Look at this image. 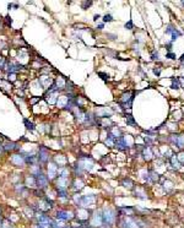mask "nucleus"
Listing matches in <instances>:
<instances>
[{
    "mask_svg": "<svg viewBox=\"0 0 184 228\" xmlns=\"http://www.w3.org/2000/svg\"><path fill=\"white\" fill-rule=\"evenodd\" d=\"M102 217H103V225L102 226H104L107 228H111L112 225L115 222L117 216L111 208H106L104 211H102Z\"/></svg>",
    "mask_w": 184,
    "mask_h": 228,
    "instance_id": "f257e3e1",
    "label": "nucleus"
},
{
    "mask_svg": "<svg viewBox=\"0 0 184 228\" xmlns=\"http://www.w3.org/2000/svg\"><path fill=\"white\" fill-rule=\"evenodd\" d=\"M76 166L80 167L84 172L85 171H90V169H92V167H93V160L91 158V157H88V156H81Z\"/></svg>",
    "mask_w": 184,
    "mask_h": 228,
    "instance_id": "f03ea898",
    "label": "nucleus"
},
{
    "mask_svg": "<svg viewBox=\"0 0 184 228\" xmlns=\"http://www.w3.org/2000/svg\"><path fill=\"white\" fill-rule=\"evenodd\" d=\"M37 160L41 163H47L49 160V151L44 146H39L38 147V153H37Z\"/></svg>",
    "mask_w": 184,
    "mask_h": 228,
    "instance_id": "7ed1b4c3",
    "label": "nucleus"
},
{
    "mask_svg": "<svg viewBox=\"0 0 184 228\" xmlns=\"http://www.w3.org/2000/svg\"><path fill=\"white\" fill-rule=\"evenodd\" d=\"M90 223H91V227H102L103 217H102V211H101V210H97V211L92 215Z\"/></svg>",
    "mask_w": 184,
    "mask_h": 228,
    "instance_id": "20e7f679",
    "label": "nucleus"
},
{
    "mask_svg": "<svg viewBox=\"0 0 184 228\" xmlns=\"http://www.w3.org/2000/svg\"><path fill=\"white\" fill-rule=\"evenodd\" d=\"M36 182H37V188L41 189V190H43V189H45L47 186H48L49 179H48V177H47L44 173H42V174H39L38 177L36 178Z\"/></svg>",
    "mask_w": 184,
    "mask_h": 228,
    "instance_id": "39448f33",
    "label": "nucleus"
},
{
    "mask_svg": "<svg viewBox=\"0 0 184 228\" xmlns=\"http://www.w3.org/2000/svg\"><path fill=\"white\" fill-rule=\"evenodd\" d=\"M91 211H88V208H84V207H81L79 208V211H78V215L75 216L76 218L79 220V222H81V223H85V222L90 218V215Z\"/></svg>",
    "mask_w": 184,
    "mask_h": 228,
    "instance_id": "423d86ee",
    "label": "nucleus"
},
{
    "mask_svg": "<svg viewBox=\"0 0 184 228\" xmlns=\"http://www.w3.org/2000/svg\"><path fill=\"white\" fill-rule=\"evenodd\" d=\"M133 99H134V93L132 91H129V92H125L124 95L122 96L120 98V103L123 104V106H125V108H130L132 107V102H133Z\"/></svg>",
    "mask_w": 184,
    "mask_h": 228,
    "instance_id": "0eeeda50",
    "label": "nucleus"
},
{
    "mask_svg": "<svg viewBox=\"0 0 184 228\" xmlns=\"http://www.w3.org/2000/svg\"><path fill=\"white\" fill-rule=\"evenodd\" d=\"M11 163L16 167H25V165H26L25 157H23V155L15 153V155L11 156Z\"/></svg>",
    "mask_w": 184,
    "mask_h": 228,
    "instance_id": "6e6552de",
    "label": "nucleus"
},
{
    "mask_svg": "<svg viewBox=\"0 0 184 228\" xmlns=\"http://www.w3.org/2000/svg\"><path fill=\"white\" fill-rule=\"evenodd\" d=\"M94 201H96V196H93V195H88V196H82L81 197V202H80V206L81 207H85L87 208L88 206H91L94 204Z\"/></svg>",
    "mask_w": 184,
    "mask_h": 228,
    "instance_id": "1a4fd4ad",
    "label": "nucleus"
},
{
    "mask_svg": "<svg viewBox=\"0 0 184 228\" xmlns=\"http://www.w3.org/2000/svg\"><path fill=\"white\" fill-rule=\"evenodd\" d=\"M58 175V166L55 165L54 162H50L48 165V179L49 180H54Z\"/></svg>",
    "mask_w": 184,
    "mask_h": 228,
    "instance_id": "9d476101",
    "label": "nucleus"
},
{
    "mask_svg": "<svg viewBox=\"0 0 184 228\" xmlns=\"http://www.w3.org/2000/svg\"><path fill=\"white\" fill-rule=\"evenodd\" d=\"M75 216L73 215V212L70 211H65V210H59L57 212V218L60 221H68V220H73Z\"/></svg>",
    "mask_w": 184,
    "mask_h": 228,
    "instance_id": "9b49d317",
    "label": "nucleus"
},
{
    "mask_svg": "<svg viewBox=\"0 0 184 228\" xmlns=\"http://www.w3.org/2000/svg\"><path fill=\"white\" fill-rule=\"evenodd\" d=\"M112 115V110L107 107H98L96 110V118H108Z\"/></svg>",
    "mask_w": 184,
    "mask_h": 228,
    "instance_id": "f8f14e48",
    "label": "nucleus"
},
{
    "mask_svg": "<svg viewBox=\"0 0 184 228\" xmlns=\"http://www.w3.org/2000/svg\"><path fill=\"white\" fill-rule=\"evenodd\" d=\"M55 184H57V189H66L69 185V180H68V178L58 177L55 179Z\"/></svg>",
    "mask_w": 184,
    "mask_h": 228,
    "instance_id": "ddd939ff",
    "label": "nucleus"
},
{
    "mask_svg": "<svg viewBox=\"0 0 184 228\" xmlns=\"http://www.w3.org/2000/svg\"><path fill=\"white\" fill-rule=\"evenodd\" d=\"M25 162H26V165L28 166H33V165H37L38 163V160H37V156L33 155V153H25Z\"/></svg>",
    "mask_w": 184,
    "mask_h": 228,
    "instance_id": "4468645a",
    "label": "nucleus"
},
{
    "mask_svg": "<svg viewBox=\"0 0 184 228\" xmlns=\"http://www.w3.org/2000/svg\"><path fill=\"white\" fill-rule=\"evenodd\" d=\"M54 163L58 166V168H62V167H65V165L68 163V158L65 157L64 155H58L55 158H54Z\"/></svg>",
    "mask_w": 184,
    "mask_h": 228,
    "instance_id": "2eb2a0df",
    "label": "nucleus"
},
{
    "mask_svg": "<svg viewBox=\"0 0 184 228\" xmlns=\"http://www.w3.org/2000/svg\"><path fill=\"white\" fill-rule=\"evenodd\" d=\"M29 173H31V175H33L34 178H37L39 174L43 173L42 172V167H41L38 163H37V165H33V166H31V168H29Z\"/></svg>",
    "mask_w": 184,
    "mask_h": 228,
    "instance_id": "dca6fc26",
    "label": "nucleus"
},
{
    "mask_svg": "<svg viewBox=\"0 0 184 228\" xmlns=\"http://www.w3.org/2000/svg\"><path fill=\"white\" fill-rule=\"evenodd\" d=\"M115 146L119 150H122V151H124V150H127L129 146H128V142L125 141V139H124L123 136L122 137H119V139H117L115 140Z\"/></svg>",
    "mask_w": 184,
    "mask_h": 228,
    "instance_id": "f3484780",
    "label": "nucleus"
},
{
    "mask_svg": "<svg viewBox=\"0 0 184 228\" xmlns=\"http://www.w3.org/2000/svg\"><path fill=\"white\" fill-rule=\"evenodd\" d=\"M3 147H4V152H10V151H15L19 149V146H17L16 142H13V141H8V142H5L3 145Z\"/></svg>",
    "mask_w": 184,
    "mask_h": 228,
    "instance_id": "a211bd4d",
    "label": "nucleus"
},
{
    "mask_svg": "<svg viewBox=\"0 0 184 228\" xmlns=\"http://www.w3.org/2000/svg\"><path fill=\"white\" fill-rule=\"evenodd\" d=\"M166 33L172 34V40H176L178 37L181 36V32L177 31V28H173L172 26H168L167 28H166Z\"/></svg>",
    "mask_w": 184,
    "mask_h": 228,
    "instance_id": "6ab92c4d",
    "label": "nucleus"
},
{
    "mask_svg": "<svg viewBox=\"0 0 184 228\" xmlns=\"http://www.w3.org/2000/svg\"><path fill=\"white\" fill-rule=\"evenodd\" d=\"M25 182H26V186H29V188H33V186H37V182H36V178L33 177V175H27L26 179H25Z\"/></svg>",
    "mask_w": 184,
    "mask_h": 228,
    "instance_id": "aec40b11",
    "label": "nucleus"
},
{
    "mask_svg": "<svg viewBox=\"0 0 184 228\" xmlns=\"http://www.w3.org/2000/svg\"><path fill=\"white\" fill-rule=\"evenodd\" d=\"M54 84H55V86H57L58 91H59V90H64V89H65V85H66V80L63 79V77H58L57 81H54Z\"/></svg>",
    "mask_w": 184,
    "mask_h": 228,
    "instance_id": "412c9836",
    "label": "nucleus"
},
{
    "mask_svg": "<svg viewBox=\"0 0 184 228\" xmlns=\"http://www.w3.org/2000/svg\"><path fill=\"white\" fill-rule=\"evenodd\" d=\"M39 85L43 87V89H47V87H49V84H50V79L48 76H42V77H39L38 80Z\"/></svg>",
    "mask_w": 184,
    "mask_h": 228,
    "instance_id": "4be33fe9",
    "label": "nucleus"
},
{
    "mask_svg": "<svg viewBox=\"0 0 184 228\" xmlns=\"http://www.w3.org/2000/svg\"><path fill=\"white\" fill-rule=\"evenodd\" d=\"M109 134H111V135L113 136L115 140H117V139H119V137H122V131H120V129H118L117 126L111 128V131H109Z\"/></svg>",
    "mask_w": 184,
    "mask_h": 228,
    "instance_id": "5701e85b",
    "label": "nucleus"
},
{
    "mask_svg": "<svg viewBox=\"0 0 184 228\" xmlns=\"http://www.w3.org/2000/svg\"><path fill=\"white\" fill-rule=\"evenodd\" d=\"M142 156H144V158L146 161H150L152 158V151L150 147H144L142 149Z\"/></svg>",
    "mask_w": 184,
    "mask_h": 228,
    "instance_id": "b1692460",
    "label": "nucleus"
},
{
    "mask_svg": "<svg viewBox=\"0 0 184 228\" xmlns=\"http://www.w3.org/2000/svg\"><path fill=\"white\" fill-rule=\"evenodd\" d=\"M57 194H58L59 199H62L63 201H65L69 197V194H68L66 189H57Z\"/></svg>",
    "mask_w": 184,
    "mask_h": 228,
    "instance_id": "393cba45",
    "label": "nucleus"
},
{
    "mask_svg": "<svg viewBox=\"0 0 184 228\" xmlns=\"http://www.w3.org/2000/svg\"><path fill=\"white\" fill-rule=\"evenodd\" d=\"M58 175L59 177H63V178H68L69 177V171L65 167L58 168Z\"/></svg>",
    "mask_w": 184,
    "mask_h": 228,
    "instance_id": "a878e982",
    "label": "nucleus"
},
{
    "mask_svg": "<svg viewBox=\"0 0 184 228\" xmlns=\"http://www.w3.org/2000/svg\"><path fill=\"white\" fill-rule=\"evenodd\" d=\"M122 185H123V186H125V188H128V189H133L134 183H133V180H132V179L125 178V179H123V180H122Z\"/></svg>",
    "mask_w": 184,
    "mask_h": 228,
    "instance_id": "bb28decb",
    "label": "nucleus"
},
{
    "mask_svg": "<svg viewBox=\"0 0 184 228\" xmlns=\"http://www.w3.org/2000/svg\"><path fill=\"white\" fill-rule=\"evenodd\" d=\"M23 124L26 125V129H27V130H31V131H33V130L36 129L33 123H32V121H29V120H28V119H26V118H23Z\"/></svg>",
    "mask_w": 184,
    "mask_h": 228,
    "instance_id": "cd10ccee",
    "label": "nucleus"
},
{
    "mask_svg": "<svg viewBox=\"0 0 184 228\" xmlns=\"http://www.w3.org/2000/svg\"><path fill=\"white\" fill-rule=\"evenodd\" d=\"M171 165L173 166V168H179L181 167V163H179V161H178L176 155H172V157H171Z\"/></svg>",
    "mask_w": 184,
    "mask_h": 228,
    "instance_id": "c85d7f7f",
    "label": "nucleus"
},
{
    "mask_svg": "<svg viewBox=\"0 0 184 228\" xmlns=\"http://www.w3.org/2000/svg\"><path fill=\"white\" fill-rule=\"evenodd\" d=\"M104 144H106L107 146H114V145H115V139L112 136L111 134H108V137L104 140Z\"/></svg>",
    "mask_w": 184,
    "mask_h": 228,
    "instance_id": "c756f323",
    "label": "nucleus"
},
{
    "mask_svg": "<svg viewBox=\"0 0 184 228\" xmlns=\"http://www.w3.org/2000/svg\"><path fill=\"white\" fill-rule=\"evenodd\" d=\"M135 196H138V197H140V199H147L146 192L142 190V189H140V188L135 190Z\"/></svg>",
    "mask_w": 184,
    "mask_h": 228,
    "instance_id": "7c9ffc66",
    "label": "nucleus"
},
{
    "mask_svg": "<svg viewBox=\"0 0 184 228\" xmlns=\"http://www.w3.org/2000/svg\"><path fill=\"white\" fill-rule=\"evenodd\" d=\"M179 149H183L184 147V135H179L177 137V144H176Z\"/></svg>",
    "mask_w": 184,
    "mask_h": 228,
    "instance_id": "2f4dec72",
    "label": "nucleus"
},
{
    "mask_svg": "<svg viewBox=\"0 0 184 228\" xmlns=\"http://www.w3.org/2000/svg\"><path fill=\"white\" fill-rule=\"evenodd\" d=\"M102 119H103V120L99 123V125L102 126V128H104V129H106V128H109V125H111V120H109L108 118H102Z\"/></svg>",
    "mask_w": 184,
    "mask_h": 228,
    "instance_id": "473e14b6",
    "label": "nucleus"
},
{
    "mask_svg": "<svg viewBox=\"0 0 184 228\" xmlns=\"http://www.w3.org/2000/svg\"><path fill=\"white\" fill-rule=\"evenodd\" d=\"M179 87H181L179 80H178V79H172V89L177 90V89H179Z\"/></svg>",
    "mask_w": 184,
    "mask_h": 228,
    "instance_id": "72a5a7b5",
    "label": "nucleus"
},
{
    "mask_svg": "<svg viewBox=\"0 0 184 228\" xmlns=\"http://www.w3.org/2000/svg\"><path fill=\"white\" fill-rule=\"evenodd\" d=\"M127 123H128V125H132V126H135L136 125V123L133 118V115H127Z\"/></svg>",
    "mask_w": 184,
    "mask_h": 228,
    "instance_id": "f704fd0d",
    "label": "nucleus"
},
{
    "mask_svg": "<svg viewBox=\"0 0 184 228\" xmlns=\"http://www.w3.org/2000/svg\"><path fill=\"white\" fill-rule=\"evenodd\" d=\"M74 188H75V190H78V189H81L82 186H84V182L82 180H76V182H74Z\"/></svg>",
    "mask_w": 184,
    "mask_h": 228,
    "instance_id": "c9c22d12",
    "label": "nucleus"
},
{
    "mask_svg": "<svg viewBox=\"0 0 184 228\" xmlns=\"http://www.w3.org/2000/svg\"><path fill=\"white\" fill-rule=\"evenodd\" d=\"M149 175H150V179L152 180V182H157L158 180V174H156L155 172H150Z\"/></svg>",
    "mask_w": 184,
    "mask_h": 228,
    "instance_id": "e433bc0d",
    "label": "nucleus"
},
{
    "mask_svg": "<svg viewBox=\"0 0 184 228\" xmlns=\"http://www.w3.org/2000/svg\"><path fill=\"white\" fill-rule=\"evenodd\" d=\"M151 58H152V60H158V59H160V54H158V52H157V50H153V52H152V54H151Z\"/></svg>",
    "mask_w": 184,
    "mask_h": 228,
    "instance_id": "4c0bfd02",
    "label": "nucleus"
},
{
    "mask_svg": "<svg viewBox=\"0 0 184 228\" xmlns=\"http://www.w3.org/2000/svg\"><path fill=\"white\" fill-rule=\"evenodd\" d=\"M103 21H104V22H111V21H113V17H112V15H108V14H107V15L103 16Z\"/></svg>",
    "mask_w": 184,
    "mask_h": 228,
    "instance_id": "58836bf2",
    "label": "nucleus"
},
{
    "mask_svg": "<svg viewBox=\"0 0 184 228\" xmlns=\"http://www.w3.org/2000/svg\"><path fill=\"white\" fill-rule=\"evenodd\" d=\"M5 64H6V60H5V58L0 55V68H5Z\"/></svg>",
    "mask_w": 184,
    "mask_h": 228,
    "instance_id": "ea45409f",
    "label": "nucleus"
},
{
    "mask_svg": "<svg viewBox=\"0 0 184 228\" xmlns=\"http://www.w3.org/2000/svg\"><path fill=\"white\" fill-rule=\"evenodd\" d=\"M125 28L127 30H133V21L132 20H129V22L125 23Z\"/></svg>",
    "mask_w": 184,
    "mask_h": 228,
    "instance_id": "a19ab883",
    "label": "nucleus"
},
{
    "mask_svg": "<svg viewBox=\"0 0 184 228\" xmlns=\"http://www.w3.org/2000/svg\"><path fill=\"white\" fill-rule=\"evenodd\" d=\"M33 192H34V195H36V196H38V197H43V192H42V190H41V189L34 190Z\"/></svg>",
    "mask_w": 184,
    "mask_h": 228,
    "instance_id": "79ce46f5",
    "label": "nucleus"
},
{
    "mask_svg": "<svg viewBox=\"0 0 184 228\" xmlns=\"http://www.w3.org/2000/svg\"><path fill=\"white\" fill-rule=\"evenodd\" d=\"M91 4H92L91 1H84V3L81 4V5H82V9H85V10H86L88 6H91Z\"/></svg>",
    "mask_w": 184,
    "mask_h": 228,
    "instance_id": "37998d69",
    "label": "nucleus"
},
{
    "mask_svg": "<svg viewBox=\"0 0 184 228\" xmlns=\"http://www.w3.org/2000/svg\"><path fill=\"white\" fill-rule=\"evenodd\" d=\"M177 158H178V161H179V163H181V162L184 163V153H179Z\"/></svg>",
    "mask_w": 184,
    "mask_h": 228,
    "instance_id": "c03bdc74",
    "label": "nucleus"
},
{
    "mask_svg": "<svg viewBox=\"0 0 184 228\" xmlns=\"http://www.w3.org/2000/svg\"><path fill=\"white\" fill-rule=\"evenodd\" d=\"M167 58H168V59L174 60V59H176V54H174V53H167Z\"/></svg>",
    "mask_w": 184,
    "mask_h": 228,
    "instance_id": "a18cd8bd",
    "label": "nucleus"
},
{
    "mask_svg": "<svg viewBox=\"0 0 184 228\" xmlns=\"http://www.w3.org/2000/svg\"><path fill=\"white\" fill-rule=\"evenodd\" d=\"M153 74L160 76V74H161V69H153Z\"/></svg>",
    "mask_w": 184,
    "mask_h": 228,
    "instance_id": "49530a36",
    "label": "nucleus"
},
{
    "mask_svg": "<svg viewBox=\"0 0 184 228\" xmlns=\"http://www.w3.org/2000/svg\"><path fill=\"white\" fill-rule=\"evenodd\" d=\"M98 75H99V76H102V79H103L104 81H107V75H106L104 73H101V71H99V73H98Z\"/></svg>",
    "mask_w": 184,
    "mask_h": 228,
    "instance_id": "de8ad7c7",
    "label": "nucleus"
},
{
    "mask_svg": "<svg viewBox=\"0 0 184 228\" xmlns=\"http://www.w3.org/2000/svg\"><path fill=\"white\" fill-rule=\"evenodd\" d=\"M3 153H4V147H3V144L0 142V157L3 156Z\"/></svg>",
    "mask_w": 184,
    "mask_h": 228,
    "instance_id": "09e8293b",
    "label": "nucleus"
},
{
    "mask_svg": "<svg viewBox=\"0 0 184 228\" xmlns=\"http://www.w3.org/2000/svg\"><path fill=\"white\" fill-rule=\"evenodd\" d=\"M11 22H13V21H11V19H10V17L8 16V17H6V23H8V25L10 26V25H11Z\"/></svg>",
    "mask_w": 184,
    "mask_h": 228,
    "instance_id": "8fccbe9b",
    "label": "nucleus"
},
{
    "mask_svg": "<svg viewBox=\"0 0 184 228\" xmlns=\"http://www.w3.org/2000/svg\"><path fill=\"white\" fill-rule=\"evenodd\" d=\"M97 28H98V30H102V28H103V23H101V25H98V26H97Z\"/></svg>",
    "mask_w": 184,
    "mask_h": 228,
    "instance_id": "3c124183",
    "label": "nucleus"
},
{
    "mask_svg": "<svg viewBox=\"0 0 184 228\" xmlns=\"http://www.w3.org/2000/svg\"><path fill=\"white\" fill-rule=\"evenodd\" d=\"M98 19H99V15H94V19H93V20H94V21H97Z\"/></svg>",
    "mask_w": 184,
    "mask_h": 228,
    "instance_id": "603ef678",
    "label": "nucleus"
},
{
    "mask_svg": "<svg viewBox=\"0 0 184 228\" xmlns=\"http://www.w3.org/2000/svg\"><path fill=\"white\" fill-rule=\"evenodd\" d=\"M37 101H38V98H36V99H32L31 102H32V103H36V102H37Z\"/></svg>",
    "mask_w": 184,
    "mask_h": 228,
    "instance_id": "864d4df0",
    "label": "nucleus"
},
{
    "mask_svg": "<svg viewBox=\"0 0 184 228\" xmlns=\"http://www.w3.org/2000/svg\"><path fill=\"white\" fill-rule=\"evenodd\" d=\"M181 60H184V54L182 55V58H181Z\"/></svg>",
    "mask_w": 184,
    "mask_h": 228,
    "instance_id": "5fc2aeb1",
    "label": "nucleus"
},
{
    "mask_svg": "<svg viewBox=\"0 0 184 228\" xmlns=\"http://www.w3.org/2000/svg\"><path fill=\"white\" fill-rule=\"evenodd\" d=\"M32 228H37V225H33V226H32Z\"/></svg>",
    "mask_w": 184,
    "mask_h": 228,
    "instance_id": "6e6d98bb",
    "label": "nucleus"
},
{
    "mask_svg": "<svg viewBox=\"0 0 184 228\" xmlns=\"http://www.w3.org/2000/svg\"><path fill=\"white\" fill-rule=\"evenodd\" d=\"M0 217H1V207H0Z\"/></svg>",
    "mask_w": 184,
    "mask_h": 228,
    "instance_id": "4d7b16f0",
    "label": "nucleus"
},
{
    "mask_svg": "<svg viewBox=\"0 0 184 228\" xmlns=\"http://www.w3.org/2000/svg\"><path fill=\"white\" fill-rule=\"evenodd\" d=\"M182 4H183V5H184V1H183V3H182Z\"/></svg>",
    "mask_w": 184,
    "mask_h": 228,
    "instance_id": "13d9d810",
    "label": "nucleus"
}]
</instances>
